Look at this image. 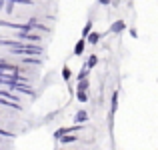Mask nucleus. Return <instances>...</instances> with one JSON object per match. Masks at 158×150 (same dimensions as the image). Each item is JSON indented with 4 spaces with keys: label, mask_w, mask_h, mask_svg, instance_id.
Segmentation results:
<instances>
[{
    "label": "nucleus",
    "mask_w": 158,
    "mask_h": 150,
    "mask_svg": "<svg viewBox=\"0 0 158 150\" xmlns=\"http://www.w3.org/2000/svg\"><path fill=\"white\" fill-rule=\"evenodd\" d=\"M18 38H20V40H30V42H38L40 36H36V34H28L26 30H22V32L18 34Z\"/></svg>",
    "instance_id": "f257e3e1"
},
{
    "label": "nucleus",
    "mask_w": 158,
    "mask_h": 150,
    "mask_svg": "<svg viewBox=\"0 0 158 150\" xmlns=\"http://www.w3.org/2000/svg\"><path fill=\"white\" fill-rule=\"evenodd\" d=\"M74 120H76V122H86V120H88V114H86L84 110H80L76 116H74Z\"/></svg>",
    "instance_id": "f03ea898"
},
{
    "label": "nucleus",
    "mask_w": 158,
    "mask_h": 150,
    "mask_svg": "<svg viewBox=\"0 0 158 150\" xmlns=\"http://www.w3.org/2000/svg\"><path fill=\"white\" fill-rule=\"evenodd\" d=\"M98 38H100V36H98L96 32H92V34H88V36H86V40H88L90 44H96V42H98Z\"/></svg>",
    "instance_id": "7ed1b4c3"
},
{
    "label": "nucleus",
    "mask_w": 158,
    "mask_h": 150,
    "mask_svg": "<svg viewBox=\"0 0 158 150\" xmlns=\"http://www.w3.org/2000/svg\"><path fill=\"white\" fill-rule=\"evenodd\" d=\"M120 30H124V22H114L112 24V32H120Z\"/></svg>",
    "instance_id": "20e7f679"
},
{
    "label": "nucleus",
    "mask_w": 158,
    "mask_h": 150,
    "mask_svg": "<svg viewBox=\"0 0 158 150\" xmlns=\"http://www.w3.org/2000/svg\"><path fill=\"white\" fill-rule=\"evenodd\" d=\"M82 50H84V40H80V42L76 44V48H74V52H76V54H82Z\"/></svg>",
    "instance_id": "39448f33"
},
{
    "label": "nucleus",
    "mask_w": 158,
    "mask_h": 150,
    "mask_svg": "<svg viewBox=\"0 0 158 150\" xmlns=\"http://www.w3.org/2000/svg\"><path fill=\"white\" fill-rule=\"evenodd\" d=\"M116 104H118V92H114V96H112V112L116 110Z\"/></svg>",
    "instance_id": "423d86ee"
},
{
    "label": "nucleus",
    "mask_w": 158,
    "mask_h": 150,
    "mask_svg": "<svg viewBox=\"0 0 158 150\" xmlns=\"http://www.w3.org/2000/svg\"><path fill=\"white\" fill-rule=\"evenodd\" d=\"M74 140H76V136H62V142H74Z\"/></svg>",
    "instance_id": "0eeeda50"
},
{
    "label": "nucleus",
    "mask_w": 158,
    "mask_h": 150,
    "mask_svg": "<svg viewBox=\"0 0 158 150\" xmlns=\"http://www.w3.org/2000/svg\"><path fill=\"white\" fill-rule=\"evenodd\" d=\"M78 100H80V102H86V94H84V90H78Z\"/></svg>",
    "instance_id": "6e6552de"
},
{
    "label": "nucleus",
    "mask_w": 158,
    "mask_h": 150,
    "mask_svg": "<svg viewBox=\"0 0 158 150\" xmlns=\"http://www.w3.org/2000/svg\"><path fill=\"white\" fill-rule=\"evenodd\" d=\"M86 88H88V82H86V80H82L80 84H78V90H86Z\"/></svg>",
    "instance_id": "1a4fd4ad"
},
{
    "label": "nucleus",
    "mask_w": 158,
    "mask_h": 150,
    "mask_svg": "<svg viewBox=\"0 0 158 150\" xmlns=\"http://www.w3.org/2000/svg\"><path fill=\"white\" fill-rule=\"evenodd\" d=\"M96 64V56H90V60H88V66H94Z\"/></svg>",
    "instance_id": "9d476101"
},
{
    "label": "nucleus",
    "mask_w": 158,
    "mask_h": 150,
    "mask_svg": "<svg viewBox=\"0 0 158 150\" xmlns=\"http://www.w3.org/2000/svg\"><path fill=\"white\" fill-rule=\"evenodd\" d=\"M98 2H100V4H104V6H108V4H110V0H98Z\"/></svg>",
    "instance_id": "9b49d317"
}]
</instances>
